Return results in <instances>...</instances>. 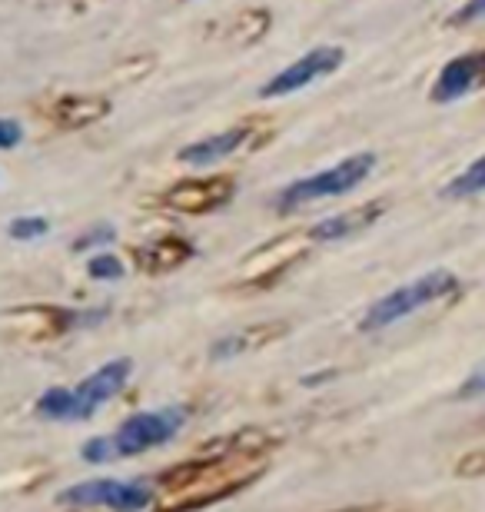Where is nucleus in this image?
Masks as SVG:
<instances>
[{
    "label": "nucleus",
    "mask_w": 485,
    "mask_h": 512,
    "mask_svg": "<svg viewBox=\"0 0 485 512\" xmlns=\"http://www.w3.org/2000/svg\"><path fill=\"white\" fill-rule=\"evenodd\" d=\"M459 396H462V399H472V396H485V366H482V370H476V373H472L469 380L459 386Z\"/></svg>",
    "instance_id": "19"
},
{
    "label": "nucleus",
    "mask_w": 485,
    "mask_h": 512,
    "mask_svg": "<svg viewBox=\"0 0 485 512\" xmlns=\"http://www.w3.org/2000/svg\"><path fill=\"white\" fill-rule=\"evenodd\" d=\"M485 17V0H466L459 10H456V17H452V24L462 27V24H476V20Z\"/></svg>",
    "instance_id": "18"
},
{
    "label": "nucleus",
    "mask_w": 485,
    "mask_h": 512,
    "mask_svg": "<svg viewBox=\"0 0 485 512\" xmlns=\"http://www.w3.org/2000/svg\"><path fill=\"white\" fill-rule=\"evenodd\" d=\"M47 230H50L47 217H14V220L7 223L10 240H24V243L47 237Z\"/></svg>",
    "instance_id": "14"
},
{
    "label": "nucleus",
    "mask_w": 485,
    "mask_h": 512,
    "mask_svg": "<svg viewBox=\"0 0 485 512\" xmlns=\"http://www.w3.org/2000/svg\"><path fill=\"white\" fill-rule=\"evenodd\" d=\"M346 60V50L336 47V44H323V47H313L309 54H303L293 64H286L283 70H276V74L266 80L260 87V97L263 100H273V97H290V94H299V90L313 87L316 80H323L329 74H336L339 67H343Z\"/></svg>",
    "instance_id": "5"
},
{
    "label": "nucleus",
    "mask_w": 485,
    "mask_h": 512,
    "mask_svg": "<svg viewBox=\"0 0 485 512\" xmlns=\"http://www.w3.org/2000/svg\"><path fill=\"white\" fill-rule=\"evenodd\" d=\"M87 273H90V280L113 283L123 276V263H120V256H113V253H94L87 263Z\"/></svg>",
    "instance_id": "15"
},
{
    "label": "nucleus",
    "mask_w": 485,
    "mask_h": 512,
    "mask_svg": "<svg viewBox=\"0 0 485 512\" xmlns=\"http://www.w3.org/2000/svg\"><path fill=\"white\" fill-rule=\"evenodd\" d=\"M233 190L236 187L230 177H190L167 193V203L183 213H210L216 207H226L233 200Z\"/></svg>",
    "instance_id": "8"
},
{
    "label": "nucleus",
    "mask_w": 485,
    "mask_h": 512,
    "mask_svg": "<svg viewBox=\"0 0 485 512\" xmlns=\"http://www.w3.org/2000/svg\"><path fill=\"white\" fill-rule=\"evenodd\" d=\"M246 140H250V124H236L223 133H213V137L187 143L177 157L180 163H187V167H210V163H220L223 157H230V153L243 150Z\"/></svg>",
    "instance_id": "9"
},
{
    "label": "nucleus",
    "mask_w": 485,
    "mask_h": 512,
    "mask_svg": "<svg viewBox=\"0 0 485 512\" xmlns=\"http://www.w3.org/2000/svg\"><path fill=\"white\" fill-rule=\"evenodd\" d=\"M113 240H117V230H113V227H94V230H87L80 240H74V250L84 253V250L103 247V243H113Z\"/></svg>",
    "instance_id": "16"
},
{
    "label": "nucleus",
    "mask_w": 485,
    "mask_h": 512,
    "mask_svg": "<svg viewBox=\"0 0 485 512\" xmlns=\"http://www.w3.org/2000/svg\"><path fill=\"white\" fill-rule=\"evenodd\" d=\"M130 373H133V363L127 356L110 360V363H103L100 370L90 373L87 380H80L74 389H64V386L44 389L34 403V413L40 419H54V423H84V419L94 416L103 403H110V399L127 386Z\"/></svg>",
    "instance_id": "1"
},
{
    "label": "nucleus",
    "mask_w": 485,
    "mask_h": 512,
    "mask_svg": "<svg viewBox=\"0 0 485 512\" xmlns=\"http://www.w3.org/2000/svg\"><path fill=\"white\" fill-rule=\"evenodd\" d=\"M183 423H187V413L180 406H167V409H150V413H137L113 429L110 436H94L90 443L80 449V456L87 463H113V459H127V456H140L150 453L163 443H170L173 436L180 433Z\"/></svg>",
    "instance_id": "2"
},
{
    "label": "nucleus",
    "mask_w": 485,
    "mask_h": 512,
    "mask_svg": "<svg viewBox=\"0 0 485 512\" xmlns=\"http://www.w3.org/2000/svg\"><path fill=\"white\" fill-rule=\"evenodd\" d=\"M476 193H485V153L479 160H472L459 177H452L446 187L449 200H469V197H476Z\"/></svg>",
    "instance_id": "13"
},
{
    "label": "nucleus",
    "mask_w": 485,
    "mask_h": 512,
    "mask_svg": "<svg viewBox=\"0 0 485 512\" xmlns=\"http://www.w3.org/2000/svg\"><path fill=\"white\" fill-rule=\"evenodd\" d=\"M187 256H190V243H183V240H160V243H153V247L143 250L140 263L147 266V270L160 273V270H173V266H180L183 260H187Z\"/></svg>",
    "instance_id": "12"
},
{
    "label": "nucleus",
    "mask_w": 485,
    "mask_h": 512,
    "mask_svg": "<svg viewBox=\"0 0 485 512\" xmlns=\"http://www.w3.org/2000/svg\"><path fill=\"white\" fill-rule=\"evenodd\" d=\"M479 87H485V50H472V54L452 57L439 70L436 84H432V100L436 104H459L469 94H476Z\"/></svg>",
    "instance_id": "7"
},
{
    "label": "nucleus",
    "mask_w": 485,
    "mask_h": 512,
    "mask_svg": "<svg viewBox=\"0 0 485 512\" xmlns=\"http://www.w3.org/2000/svg\"><path fill=\"white\" fill-rule=\"evenodd\" d=\"M459 290V276L449 273V270H429L416 276V280L402 283L399 290L386 293L383 300H376L373 306L366 310V320H363V330H386V326L406 320V316L419 313L422 306L442 300V296L456 293Z\"/></svg>",
    "instance_id": "4"
},
{
    "label": "nucleus",
    "mask_w": 485,
    "mask_h": 512,
    "mask_svg": "<svg viewBox=\"0 0 485 512\" xmlns=\"http://www.w3.org/2000/svg\"><path fill=\"white\" fill-rule=\"evenodd\" d=\"M54 114L64 127H87V124H97L100 117H107L110 104L103 97H64L54 107Z\"/></svg>",
    "instance_id": "11"
},
{
    "label": "nucleus",
    "mask_w": 485,
    "mask_h": 512,
    "mask_svg": "<svg viewBox=\"0 0 485 512\" xmlns=\"http://www.w3.org/2000/svg\"><path fill=\"white\" fill-rule=\"evenodd\" d=\"M383 213H386V203H379V200L359 203V207L346 210V213H336V217H329V220H319L316 227L309 230V240H319V243L346 240V237H353V233H359V230L373 227Z\"/></svg>",
    "instance_id": "10"
},
{
    "label": "nucleus",
    "mask_w": 485,
    "mask_h": 512,
    "mask_svg": "<svg viewBox=\"0 0 485 512\" xmlns=\"http://www.w3.org/2000/svg\"><path fill=\"white\" fill-rule=\"evenodd\" d=\"M24 143V127L14 117H0V150H14Z\"/></svg>",
    "instance_id": "17"
},
{
    "label": "nucleus",
    "mask_w": 485,
    "mask_h": 512,
    "mask_svg": "<svg viewBox=\"0 0 485 512\" xmlns=\"http://www.w3.org/2000/svg\"><path fill=\"white\" fill-rule=\"evenodd\" d=\"M60 506L77 509H113V512H140L150 503V489L127 479H87V483L67 486L57 496Z\"/></svg>",
    "instance_id": "6"
},
{
    "label": "nucleus",
    "mask_w": 485,
    "mask_h": 512,
    "mask_svg": "<svg viewBox=\"0 0 485 512\" xmlns=\"http://www.w3.org/2000/svg\"><path fill=\"white\" fill-rule=\"evenodd\" d=\"M373 167H376V153H369V150L353 153V157L339 160V163H333V167L316 170V173H309V177L293 180L290 187L280 193V200H276V210L293 213L299 207H306V203L343 197V193L356 190L359 183L373 173Z\"/></svg>",
    "instance_id": "3"
}]
</instances>
